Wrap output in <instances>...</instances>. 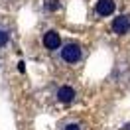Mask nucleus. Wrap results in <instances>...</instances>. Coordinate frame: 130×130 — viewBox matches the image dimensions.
Segmentation results:
<instances>
[{"instance_id":"nucleus-1","label":"nucleus","mask_w":130,"mask_h":130,"mask_svg":"<svg viewBox=\"0 0 130 130\" xmlns=\"http://www.w3.org/2000/svg\"><path fill=\"white\" fill-rule=\"evenodd\" d=\"M61 57H63L65 63H77L81 59V45L77 41H71L67 43L63 49H61Z\"/></svg>"},{"instance_id":"nucleus-2","label":"nucleus","mask_w":130,"mask_h":130,"mask_svg":"<svg viewBox=\"0 0 130 130\" xmlns=\"http://www.w3.org/2000/svg\"><path fill=\"white\" fill-rule=\"evenodd\" d=\"M130 30V18L128 16H118V18H114V22H112V32L114 34H126Z\"/></svg>"},{"instance_id":"nucleus-3","label":"nucleus","mask_w":130,"mask_h":130,"mask_svg":"<svg viewBox=\"0 0 130 130\" xmlns=\"http://www.w3.org/2000/svg\"><path fill=\"white\" fill-rule=\"evenodd\" d=\"M43 45L47 49H57L61 45V38H59V34L55 30H49L45 36H43Z\"/></svg>"},{"instance_id":"nucleus-4","label":"nucleus","mask_w":130,"mask_h":130,"mask_svg":"<svg viewBox=\"0 0 130 130\" xmlns=\"http://www.w3.org/2000/svg\"><path fill=\"white\" fill-rule=\"evenodd\" d=\"M114 0H99L97 2V14L99 16H110L114 12Z\"/></svg>"},{"instance_id":"nucleus-5","label":"nucleus","mask_w":130,"mask_h":130,"mask_svg":"<svg viewBox=\"0 0 130 130\" xmlns=\"http://www.w3.org/2000/svg\"><path fill=\"white\" fill-rule=\"evenodd\" d=\"M73 99H75V91L71 87H61L57 91V101L59 103H71Z\"/></svg>"},{"instance_id":"nucleus-6","label":"nucleus","mask_w":130,"mask_h":130,"mask_svg":"<svg viewBox=\"0 0 130 130\" xmlns=\"http://www.w3.org/2000/svg\"><path fill=\"white\" fill-rule=\"evenodd\" d=\"M8 40H10V34L0 28V47H6V45H8Z\"/></svg>"},{"instance_id":"nucleus-7","label":"nucleus","mask_w":130,"mask_h":130,"mask_svg":"<svg viewBox=\"0 0 130 130\" xmlns=\"http://www.w3.org/2000/svg\"><path fill=\"white\" fill-rule=\"evenodd\" d=\"M59 0H47V4H45V8L49 10V12H55V10H59Z\"/></svg>"},{"instance_id":"nucleus-8","label":"nucleus","mask_w":130,"mask_h":130,"mask_svg":"<svg viewBox=\"0 0 130 130\" xmlns=\"http://www.w3.org/2000/svg\"><path fill=\"white\" fill-rule=\"evenodd\" d=\"M18 71H20V73H24V71H26V63H24V61L18 63Z\"/></svg>"},{"instance_id":"nucleus-9","label":"nucleus","mask_w":130,"mask_h":130,"mask_svg":"<svg viewBox=\"0 0 130 130\" xmlns=\"http://www.w3.org/2000/svg\"><path fill=\"white\" fill-rule=\"evenodd\" d=\"M65 130H79V124H67Z\"/></svg>"}]
</instances>
